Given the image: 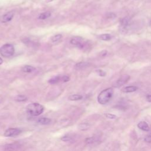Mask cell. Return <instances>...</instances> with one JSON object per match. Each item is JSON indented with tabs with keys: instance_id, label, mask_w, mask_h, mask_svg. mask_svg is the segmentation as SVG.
Masks as SVG:
<instances>
[{
	"instance_id": "obj_31",
	"label": "cell",
	"mask_w": 151,
	"mask_h": 151,
	"mask_svg": "<svg viewBox=\"0 0 151 151\" xmlns=\"http://www.w3.org/2000/svg\"><path fill=\"white\" fill-rule=\"evenodd\" d=\"M53 0H46V2L47 3H50V2H52Z\"/></svg>"
},
{
	"instance_id": "obj_20",
	"label": "cell",
	"mask_w": 151,
	"mask_h": 151,
	"mask_svg": "<svg viewBox=\"0 0 151 151\" xmlns=\"http://www.w3.org/2000/svg\"><path fill=\"white\" fill-rule=\"evenodd\" d=\"M27 97L24 95H18L15 98L16 101L18 102H25V101H27Z\"/></svg>"
},
{
	"instance_id": "obj_28",
	"label": "cell",
	"mask_w": 151,
	"mask_h": 151,
	"mask_svg": "<svg viewBox=\"0 0 151 151\" xmlns=\"http://www.w3.org/2000/svg\"><path fill=\"white\" fill-rule=\"evenodd\" d=\"M61 79H62V81L64 82H68V81L70 80V78L67 76H63L61 78Z\"/></svg>"
},
{
	"instance_id": "obj_5",
	"label": "cell",
	"mask_w": 151,
	"mask_h": 151,
	"mask_svg": "<svg viewBox=\"0 0 151 151\" xmlns=\"http://www.w3.org/2000/svg\"><path fill=\"white\" fill-rule=\"evenodd\" d=\"M70 43L71 44L77 46L80 48H83L84 46L83 38L78 36H75L71 39L70 40Z\"/></svg>"
},
{
	"instance_id": "obj_30",
	"label": "cell",
	"mask_w": 151,
	"mask_h": 151,
	"mask_svg": "<svg viewBox=\"0 0 151 151\" xmlns=\"http://www.w3.org/2000/svg\"><path fill=\"white\" fill-rule=\"evenodd\" d=\"M3 59L1 58V57H0V65H1V64L3 63Z\"/></svg>"
},
{
	"instance_id": "obj_6",
	"label": "cell",
	"mask_w": 151,
	"mask_h": 151,
	"mask_svg": "<svg viewBox=\"0 0 151 151\" xmlns=\"http://www.w3.org/2000/svg\"><path fill=\"white\" fill-rule=\"evenodd\" d=\"M131 22V18L129 17H125L124 18H122L120 21V30L122 33H124L125 31H127V27L129 25Z\"/></svg>"
},
{
	"instance_id": "obj_2",
	"label": "cell",
	"mask_w": 151,
	"mask_h": 151,
	"mask_svg": "<svg viewBox=\"0 0 151 151\" xmlns=\"http://www.w3.org/2000/svg\"><path fill=\"white\" fill-rule=\"evenodd\" d=\"M113 95V90L112 88H107L99 93L97 97V101L101 105H105L108 103Z\"/></svg>"
},
{
	"instance_id": "obj_32",
	"label": "cell",
	"mask_w": 151,
	"mask_h": 151,
	"mask_svg": "<svg viewBox=\"0 0 151 151\" xmlns=\"http://www.w3.org/2000/svg\"><path fill=\"white\" fill-rule=\"evenodd\" d=\"M150 24H151V21H150Z\"/></svg>"
},
{
	"instance_id": "obj_21",
	"label": "cell",
	"mask_w": 151,
	"mask_h": 151,
	"mask_svg": "<svg viewBox=\"0 0 151 151\" xmlns=\"http://www.w3.org/2000/svg\"><path fill=\"white\" fill-rule=\"evenodd\" d=\"M62 38V35L61 34H57L54 35L52 38H51V40L53 42H57V41H59V40H60Z\"/></svg>"
},
{
	"instance_id": "obj_26",
	"label": "cell",
	"mask_w": 151,
	"mask_h": 151,
	"mask_svg": "<svg viewBox=\"0 0 151 151\" xmlns=\"http://www.w3.org/2000/svg\"><path fill=\"white\" fill-rule=\"evenodd\" d=\"M116 16L115 15V14L113 12H110V13H108L107 14V17L108 18H116Z\"/></svg>"
},
{
	"instance_id": "obj_13",
	"label": "cell",
	"mask_w": 151,
	"mask_h": 151,
	"mask_svg": "<svg viewBox=\"0 0 151 151\" xmlns=\"http://www.w3.org/2000/svg\"><path fill=\"white\" fill-rule=\"evenodd\" d=\"M35 70V68L31 66H25L22 68V71L24 73H30Z\"/></svg>"
},
{
	"instance_id": "obj_24",
	"label": "cell",
	"mask_w": 151,
	"mask_h": 151,
	"mask_svg": "<svg viewBox=\"0 0 151 151\" xmlns=\"http://www.w3.org/2000/svg\"><path fill=\"white\" fill-rule=\"evenodd\" d=\"M96 73H97V75L100 76V77H104L106 76V73L105 71H104L103 70H96Z\"/></svg>"
},
{
	"instance_id": "obj_18",
	"label": "cell",
	"mask_w": 151,
	"mask_h": 151,
	"mask_svg": "<svg viewBox=\"0 0 151 151\" xmlns=\"http://www.w3.org/2000/svg\"><path fill=\"white\" fill-rule=\"evenodd\" d=\"M52 14L50 12H43L42 14H41L40 15L39 17V19L40 20H46L48 18H49L50 16H51Z\"/></svg>"
},
{
	"instance_id": "obj_10",
	"label": "cell",
	"mask_w": 151,
	"mask_h": 151,
	"mask_svg": "<svg viewBox=\"0 0 151 151\" xmlns=\"http://www.w3.org/2000/svg\"><path fill=\"white\" fill-rule=\"evenodd\" d=\"M52 120L47 118H40L37 119V122L39 124L42 125H47L51 123Z\"/></svg>"
},
{
	"instance_id": "obj_11",
	"label": "cell",
	"mask_w": 151,
	"mask_h": 151,
	"mask_svg": "<svg viewBox=\"0 0 151 151\" xmlns=\"http://www.w3.org/2000/svg\"><path fill=\"white\" fill-rule=\"evenodd\" d=\"M138 90V88L135 86H127V87L124 88L122 89V92L124 93H132L136 92Z\"/></svg>"
},
{
	"instance_id": "obj_25",
	"label": "cell",
	"mask_w": 151,
	"mask_h": 151,
	"mask_svg": "<svg viewBox=\"0 0 151 151\" xmlns=\"http://www.w3.org/2000/svg\"><path fill=\"white\" fill-rule=\"evenodd\" d=\"M61 140L62 141H64V142H70L72 140V139H71V138L70 137V136H63V137H62L61 138Z\"/></svg>"
},
{
	"instance_id": "obj_3",
	"label": "cell",
	"mask_w": 151,
	"mask_h": 151,
	"mask_svg": "<svg viewBox=\"0 0 151 151\" xmlns=\"http://www.w3.org/2000/svg\"><path fill=\"white\" fill-rule=\"evenodd\" d=\"M15 52V48L13 45L6 44L0 48V54L4 57H9L12 56Z\"/></svg>"
},
{
	"instance_id": "obj_14",
	"label": "cell",
	"mask_w": 151,
	"mask_h": 151,
	"mask_svg": "<svg viewBox=\"0 0 151 151\" xmlns=\"http://www.w3.org/2000/svg\"><path fill=\"white\" fill-rule=\"evenodd\" d=\"M99 39L103 41H109L112 39V36L109 34H103L99 35Z\"/></svg>"
},
{
	"instance_id": "obj_22",
	"label": "cell",
	"mask_w": 151,
	"mask_h": 151,
	"mask_svg": "<svg viewBox=\"0 0 151 151\" xmlns=\"http://www.w3.org/2000/svg\"><path fill=\"white\" fill-rule=\"evenodd\" d=\"M96 138L95 137H90V138H88L86 139V142L88 144H92V143H93L94 142H95L96 141Z\"/></svg>"
},
{
	"instance_id": "obj_9",
	"label": "cell",
	"mask_w": 151,
	"mask_h": 151,
	"mask_svg": "<svg viewBox=\"0 0 151 151\" xmlns=\"http://www.w3.org/2000/svg\"><path fill=\"white\" fill-rule=\"evenodd\" d=\"M138 127L140 129H141L142 131H143L148 132L150 130V127L149 125L146 123V122H144V121L140 122L138 124Z\"/></svg>"
},
{
	"instance_id": "obj_12",
	"label": "cell",
	"mask_w": 151,
	"mask_h": 151,
	"mask_svg": "<svg viewBox=\"0 0 151 151\" xmlns=\"http://www.w3.org/2000/svg\"><path fill=\"white\" fill-rule=\"evenodd\" d=\"M89 66H90V63H89L81 62V63H77L75 66V68L77 70H81V69H84L86 67H88Z\"/></svg>"
},
{
	"instance_id": "obj_7",
	"label": "cell",
	"mask_w": 151,
	"mask_h": 151,
	"mask_svg": "<svg viewBox=\"0 0 151 151\" xmlns=\"http://www.w3.org/2000/svg\"><path fill=\"white\" fill-rule=\"evenodd\" d=\"M130 79V76L127 75H125L122 76L116 83V87L119 88L123 85L125 84Z\"/></svg>"
},
{
	"instance_id": "obj_27",
	"label": "cell",
	"mask_w": 151,
	"mask_h": 151,
	"mask_svg": "<svg viewBox=\"0 0 151 151\" xmlns=\"http://www.w3.org/2000/svg\"><path fill=\"white\" fill-rule=\"evenodd\" d=\"M145 141L148 143H150L151 142V135H149L146 136L145 138Z\"/></svg>"
},
{
	"instance_id": "obj_15",
	"label": "cell",
	"mask_w": 151,
	"mask_h": 151,
	"mask_svg": "<svg viewBox=\"0 0 151 151\" xmlns=\"http://www.w3.org/2000/svg\"><path fill=\"white\" fill-rule=\"evenodd\" d=\"M90 125L88 123H82L79 124L78 126V128L80 129V131H86L90 128Z\"/></svg>"
},
{
	"instance_id": "obj_23",
	"label": "cell",
	"mask_w": 151,
	"mask_h": 151,
	"mask_svg": "<svg viewBox=\"0 0 151 151\" xmlns=\"http://www.w3.org/2000/svg\"><path fill=\"white\" fill-rule=\"evenodd\" d=\"M105 116L108 119H115L117 118V116L116 115L114 114H112L110 113H105Z\"/></svg>"
},
{
	"instance_id": "obj_1",
	"label": "cell",
	"mask_w": 151,
	"mask_h": 151,
	"mask_svg": "<svg viewBox=\"0 0 151 151\" xmlns=\"http://www.w3.org/2000/svg\"><path fill=\"white\" fill-rule=\"evenodd\" d=\"M44 107L38 103H32L28 105L26 107V111L28 114L32 116H38L44 112Z\"/></svg>"
},
{
	"instance_id": "obj_19",
	"label": "cell",
	"mask_w": 151,
	"mask_h": 151,
	"mask_svg": "<svg viewBox=\"0 0 151 151\" xmlns=\"http://www.w3.org/2000/svg\"><path fill=\"white\" fill-rule=\"evenodd\" d=\"M83 98V96L80 95H73L69 97V100L71 101H77V100H81Z\"/></svg>"
},
{
	"instance_id": "obj_8",
	"label": "cell",
	"mask_w": 151,
	"mask_h": 151,
	"mask_svg": "<svg viewBox=\"0 0 151 151\" xmlns=\"http://www.w3.org/2000/svg\"><path fill=\"white\" fill-rule=\"evenodd\" d=\"M14 16V12L12 11L8 12L1 17V18H0V21H1V23H3L9 22V21H10L13 18Z\"/></svg>"
},
{
	"instance_id": "obj_16",
	"label": "cell",
	"mask_w": 151,
	"mask_h": 151,
	"mask_svg": "<svg viewBox=\"0 0 151 151\" xmlns=\"http://www.w3.org/2000/svg\"><path fill=\"white\" fill-rule=\"evenodd\" d=\"M17 146H18L17 143H13V144L8 145L5 147V151H14L17 149Z\"/></svg>"
},
{
	"instance_id": "obj_17",
	"label": "cell",
	"mask_w": 151,
	"mask_h": 151,
	"mask_svg": "<svg viewBox=\"0 0 151 151\" xmlns=\"http://www.w3.org/2000/svg\"><path fill=\"white\" fill-rule=\"evenodd\" d=\"M61 78L60 76H56L48 80V83L51 84H54L58 83L60 80Z\"/></svg>"
},
{
	"instance_id": "obj_29",
	"label": "cell",
	"mask_w": 151,
	"mask_h": 151,
	"mask_svg": "<svg viewBox=\"0 0 151 151\" xmlns=\"http://www.w3.org/2000/svg\"><path fill=\"white\" fill-rule=\"evenodd\" d=\"M146 100L148 102L151 103V95H147L146 97Z\"/></svg>"
},
{
	"instance_id": "obj_4",
	"label": "cell",
	"mask_w": 151,
	"mask_h": 151,
	"mask_svg": "<svg viewBox=\"0 0 151 151\" xmlns=\"http://www.w3.org/2000/svg\"><path fill=\"white\" fill-rule=\"evenodd\" d=\"M21 133V131L18 128H9L4 132L5 137H14L19 135Z\"/></svg>"
}]
</instances>
